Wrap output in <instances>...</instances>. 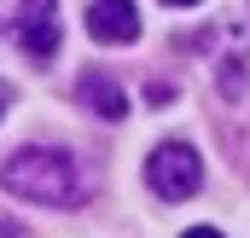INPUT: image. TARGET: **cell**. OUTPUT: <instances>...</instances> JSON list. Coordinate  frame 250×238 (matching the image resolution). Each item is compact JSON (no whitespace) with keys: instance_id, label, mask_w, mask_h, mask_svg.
Wrapping results in <instances>:
<instances>
[{"instance_id":"277c9868","label":"cell","mask_w":250,"mask_h":238,"mask_svg":"<svg viewBox=\"0 0 250 238\" xmlns=\"http://www.w3.org/2000/svg\"><path fill=\"white\" fill-rule=\"evenodd\" d=\"M87 35L105 41V47L140 41V6H134V0H93V6H87Z\"/></svg>"},{"instance_id":"5b68a950","label":"cell","mask_w":250,"mask_h":238,"mask_svg":"<svg viewBox=\"0 0 250 238\" xmlns=\"http://www.w3.org/2000/svg\"><path fill=\"white\" fill-rule=\"evenodd\" d=\"M76 99H82L87 111H99L105 122H123V117H128V93L105 76V70H87V76L76 81Z\"/></svg>"},{"instance_id":"8992f818","label":"cell","mask_w":250,"mask_h":238,"mask_svg":"<svg viewBox=\"0 0 250 238\" xmlns=\"http://www.w3.org/2000/svg\"><path fill=\"white\" fill-rule=\"evenodd\" d=\"M181 238H221L215 227H192V233H181Z\"/></svg>"},{"instance_id":"6da1fadb","label":"cell","mask_w":250,"mask_h":238,"mask_svg":"<svg viewBox=\"0 0 250 238\" xmlns=\"http://www.w3.org/2000/svg\"><path fill=\"white\" fill-rule=\"evenodd\" d=\"M0 186L12 198H29V203H53V209H70L82 203V169L70 151H53V145H23L0 163Z\"/></svg>"},{"instance_id":"52a82bcc","label":"cell","mask_w":250,"mask_h":238,"mask_svg":"<svg viewBox=\"0 0 250 238\" xmlns=\"http://www.w3.org/2000/svg\"><path fill=\"white\" fill-rule=\"evenodd\" d=\"M6 99H12V93H6V87H0V117H6Z\"/></svg>"},{"instance_id":"7a4b0ae2","label":"cell","mask_w":250,"mask_h":238,"mask_svg":"<svg viewBox=\"0 0 250 238\" xmlns=\"http://www.w3.org/2000/svg\"><path fill=\"white\" fill-rule=\"evenodd\" d=\"M146 186L163 198V203H181L204 186V157L192 151L187 139H163L151 157H146Z\"/></svg>"},{"instance_id":"3957f363","label":"cell","mask_w":250,"mask_h":238,"mask_svg":"<svg viewBox=\"0 0 250 238\" xmlns=\"http://www.w3.org/2000/svg\"><path fill=\"white\" fill-rule=\"evenodd\" d=\"M12 35H18V47L29 59H53L59 53V0H23Z\"/></svg>"},{"instance_id":"ba28073f","label":"cell","mask_w":250,"mask_h":238,"mask_svg":"<svg viewBox=\"0 0 250 238\" xmlns=\"http://www.w3.org/2000/svg\"><path fill=\"white\" fill-rule=\"evenodd\" d=\"M169 6H198V0H169Z\"/></svg>"}]
</instances>
